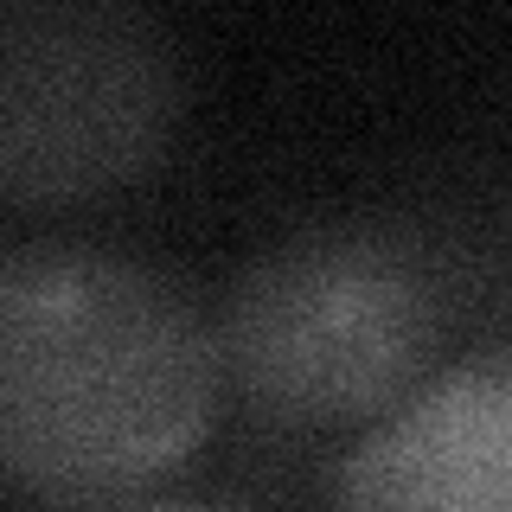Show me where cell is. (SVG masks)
Wrapping results in <instances>:
<instances>
[{"instance_id":"2","label":"cell","mask_w":512,"mask_h":512,"mask_svg":"<svg viewBox=\"0 0 512 512\" xmlns=\"http://www.w3.org/2000/svg\"><path fill=\"white\" fill-rule=\"evenodd\" d=\"M436 282L372 224L301 231L237 276L218 320L224 378L263 416L340 429L391 416L436 359Z\"/></svg>"},{"instance_id":"1","label":"cell","mask_w":512,"mask_h":512,"mask_svg":"<svg viewBox=\"0 0 512 512\" xmlns=\"http://www.w3.org/2000/svg\"><path fill=\"white\" fill-rule=\"evenodd\" d=\"M224 352L160 269L26 244L0 269V468L52 506L128 500L205 442Z\"/></svg>"},{"instance_id":"4","label":"cell","mask_w":512,"mask_h":512,"mask_svg":"<svg viewBox=\"0 0 512 512\" xmlns=\"http://www.w3.org/2000/svg\"><path fill=\"white\" fill-rule=\"evenodd\" d=\"M333 512H512V352L423 378L333 480Z\"/></svg>"},{"instance_id":"3","label":"cell","mask_w":512,"mask_h":512,"mask_svg":"<svg viewBox=\"0 0 512 512\" xmlns=\"http://www.w3.org/2000/svg\"><path fill=\"white\" fill-rule=\"evenodd\" d=\"M180 122V58L116 0L0 13V192L20 212L103 199L154 167Z\"/></svg>"}]
</instances>
